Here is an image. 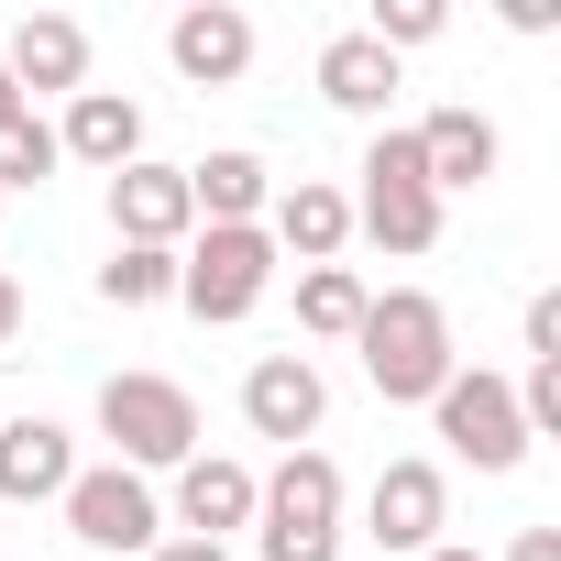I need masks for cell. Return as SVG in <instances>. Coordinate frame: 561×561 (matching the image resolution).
<instances>
[{"label":"cell","instance_id":"12","mask_svg":"<svg viewBox=\"0 0 561 561\" xmlns=\"http://www.w3.org/2000/svg\"><path fill=\"white\" fill-rule=\"evenodd\" d=\"M165 56H176L187 89H231V78L253 67V23L231 12V0H187V12L165 23Z\"/></svg>","mask_w":561,"mask_h":561},{"label":"cell","instance_id":"25","mask_svg":"<svg viewBox=\"0 0 561 561\" xmlns=\"http://www.w3.org/2000/svg\"><path fill=\"white\" fill-rule=\"evenodd\" d=\"M144 561H231V550H220V539H187V528H165Z\"/></svg>","mask_w":561,"mask_h":561},{"label":"cell","instance_id":"9","mask_svg":"<svg viewBox=\"0 0 561 561\" xmlns=\"http://www.w3.org/2000/svg\"><path fill=\"white\" fill-rule=\"evenodd\" d=\"M440 517H451V484H440V462H386L375 473V495H364V539L375 550H440Z\"/></svg>","mask_w":561,"mask_h":561},{"label":"cell","instance_id":"16","mask_svg":"<svg viewBox=\"0 0 561 561\" xmlns=\"http://www.w3.org/2000/svg\"><path fill=\"white\" fill-rule=\"evenodd\" d=\"M56 154H78V165L122 176V165L144 154V111H133L122 89H78V100H67V122H56Z\"/></svg>","mask_w":561,"mask_h":561},{"label":"cell","instance_id":"10","mask_svg":"<svg viewBox=\"0 0 561 561\" xmlns=\"http://www.w3.org/2000/svg\"><path fill=\"white\" fill-rule=\"evenodd\" d=\"M0 78H12L23 100H34V89H67V100H78V89H89V23H78V12H23L12 45H0Z\"/></svg>","mask_w":561,"mask_h":561},{"label":"cell","instance_id":"17","mask_svg":"<svg viewBox=\"0 0 561 561\" xmlns=\"http://www.w3.org/2000/svg\"><path fill=\"white\" fill-rule=\"evenodd\" d=\"M320 100L353 111V122H386V111H397V56H386L375 34H331V45H320Z\"/></svg>","mask_w":561,"mask_h":561},{"label":"cell","instance_id":"15","mask_svg":"<svg viewBox=\"0 0 561 561\" xmlns=\"http://www.w3.org/2000/svg\"><path fill=\"white\" fill-rule=\"evenodd\" d=\"M78 484V440L56 419H0V506H45Z\"/></svg>","mask_w":561,"mask_h":561},{"label":"cell","instance_id":"22","mask_svg":"<svg viewBox=\"0 0 561 561\" xmlns=\"http://www.w3.org/2000/svg\"><path fill=\"white\" fill-rule=\"evenodd\" d=\"M67 154H56V122L45 111H23V122H0V198H12V187H45Z\"/></svg>","mask_w":561,"mask_h":561},{"label":"cell","instance_id":"7","mask_svg":"<svg viewBox=\"0 0 561 561\" xmlns=\"http://www.w3.org/2000/svg\"><path fill=\"white\" fill-rule=\"evenodd\" d=\"M187 231H198V209H187V165H154V154H133V165L111 176V242L187 253Z\"/></svg>","mask_w":561,"mask_h":561},{"label":"cell","instance_id":"18","mask_svg":"<svg viewBox=\"0 0 561 561\" xmlns=\"http://www.w3.org/2000/svg\"><path fill=\"white\" fill-rule=\"evenodd\" d=\"M495 154H506V144H495V122H484V111H430V122H419L430 198H451V187H484V176H495Z\"/></svg>","mask_w":561,"mask_h":561},{"label":"cell","instance_id":"13","mask_svg":"<svg viewBox=\"0 0 561 561\" xmlns=\"http://www.w3.org/2000/svg\"><path fill=\"white\" fill-rule=\"evenodd\" d=\"M264 198H275V165L242 154V144H220V154L187 165V209H198V231H253Z\"/></svg>","mask_w":561,"mask_h":561},{"label":"cell","instance_id":"11","mask_svg":"<svg viewBox=\"0 0 561 561\" xmlns=\"http://www.w3.org/2000/svg\"><path fill=\"white\" fill-rule=\"evenodd\" d=\"M264 242H275V253H298V264H342V242H353V198H342L331 176L275 187V198H264Z\"/></svg>","mask_w":561,"mask_h":561},{"label":"cell","instance_id":"27","mask_svg":"<svg viewBox=\"0 0 561 561\" xmlns=\"http://www.w3.org/2000/svg\"><path fill=\"white\" fill-rule=\"evenodd\" d=\"M23 331V287H12V275H0V342H12Z\"/></svg>","mask_w":561,"mask_h":561},{"label":"cell","instance_id":"2","mask_svg":"<svg viewBox=\"0 0 561 561\" xmlns=\"http://www.w3.org/2000/svg\"><path fill=\"white\" fill-rule=\"evenodd\" d=\"M253 528H264V561H342V462L320 440L287 451L253 484Z\"/></svg>","mask_w":561,"mask_h":561},{"label":"cell","instance_id":"14","mask_svg":"<svg viewBox=\"0 0 561 561\" xmlns=\"http://www.w3.org/2000/svg\"><path fill=\"white\" fill-rule=\"evenodd\" d=\"M176 528L231 550V528H253V473H242L231 451H187V462H176Z\"/></svg>","mask_w":561,"mask_h":561},{"label":"cell","instance_id":"29","mask_svg":"<svg viewBox=\"0 0 561 561\" xmlns=\"http://www.w3.org/2000/svg\"><path fill=\"white\" fill-rule=\"evenodd\" d=\"M419 561H484V550H462V539H440V550H419Z\"/></svg>","mask_w":561,"mask_h":561},{"label":"cell","instance_id":"21","mask_svg":"<svg viewBox=\"0 0 561 561\" xmlns=\"http://www.w3.org/2000/svg\"><path fill=\"white\" fill-rule=\"evenodd\" d=\"M100 298H111V309H165V298H176V253L111 242V264H100Z\"/></svg>","mask_w":561,"mask_h":561},{"label":"cell","instance_id":"6","mask_svg":"<svg viewBox=\"0 0 561 561\" xmlns=\"http://www.w3.org/2000/svg\"><path fill=\"white\" fill-rule=\"evenodd\" d=\"M56 506H67V528H78L89 550H154V539H165L154 484H144V473H122V462H78V484H67Z\"/></svg>","mask_w":561,"mask_h":561},{"label":"cell","instance_id":"20","mask_svg":"<svg viewBox=\"0 0 561 561\" xmlns=\"http://www.w3.org/2000/svg\"><path fill=\"white\" fill-rule=\"evenodd\" d=\"M364 298H375V287H364L353 264H309V275H298V331H309V342H353V331H364Z\"/></svg>","mask_w":561,"mask_h":561},{"label":"cell","instance_id":"26","mask_svg":"<svg viewBox=\"0 0 561 561\" xmlns=\"http://www.w3.org/2000/svg\"><path fill=\"white\" fill-rule=\"evenodd\" d=\"M506 561H561V528H517V539H506Z\"/></svg>","mask_w":561,"mask_h":561},{"label":"cell","instance_id":"28","mask_svg":"<svg viewBox=\"0 0 561 561\" xmlns=\"http://www.w3.org/2000/svg\"><path fill=\"white\" fill-rule=\"evenodd\" d=\"M23 111H34V100H23V89H12V78H0V122H23Z\"/></svg>","mask_w":561,"mask_h":561},{"label":"cell","instance_id":"24","mask_svg":"<svg viewBox=\"0 0 561 561\" xmlns=\"http://www.w3.org/2000/svg\"><path fill=\"white\" fill-rule=\"evenodd\" d=\"M528 364H561V298L550 287L528 298Z\"/></svg>","mask_w":561,"mask_h":561},{"label":"cell","instance_id":"3","mask_svg":"<svg viewBox=\"0 0 561 561\" xmlns=\"http://www.w3.org/2000/svg\"><path fill=\"white\" fill-rule=\"evenodd\" d=\"M100 440L122 473H176L198 451V397L176 375H111L100 386Z\"/></svg>","mask_w":561,"mask_h":561},{"label":"cell","instance_id":"4","mask_svg":"<svg viewBox=\"0 0 561 561\" xmlns=\"http://www.w3.org/2000/svg\"><path fill=\"white\" fill-rule=\"evenodd\" d=\"M264 287H275L264 220H253V231H187V253H176V309H198V320H253Z\"/></svg>","mask_w":561,"mask_h":561},{"label":"cell","instance_id":"23","mask_svg":"<svg viewBox=\"0 0 561 561\" xmlns=\"http://www.w3.org/2000/svg\"><path fill=\"white\" fill-rule=\"evenodd\" d=\"M440 23H451L440 0H375V23H364V34H375L386 56H408V45H440Z\"/></svg>","mask_w":561,"mask_h":561},{"label":"cell","instance_id":"1","mask_svg":"<svg viewBox=\"0 0 561 561\" xmlns=\"http://www.w3.org/2000/svg\"><path fill=\"white\" fill-rule=\"evenodd\" d=\"M364 386L386 397V408H430L440 386H451V320H440V298H419V287H386V298H364Z\"/></svg>","mask_w":561,"mask_h":561},{"label":"cell","instance_id":"5","mask_svg":"<svg viewBox=\"0 0 561 561\" xmlns=\"http://www.w3.org/2000/svg\"><path fill=\"white\" fill-rule=\"evenodd\" d=\"M430 419H440V440H451L473 473H517V451H528V430H517V386L484 375V364H451V386L430 397Z\"/></svg>","mask_w":561,"mask_h":561},{"label":"cell","instance_id":"8","mask_svg":"<svg viewBox=\"0 0 561 561\" xmlns=\"http://www.w3.org/2000/svg\"><path fill=\"white\" fill-rule=\"evenodd\" d=\"M242 419H253V440H287V451H309V440H320V419H331V386H320V364H309V353H264V364L242 375Z\"/></svg>","mask_w":561,"mask_h":561},{"label":"cell","instance_id":"19","mask_svg":"<svg viewBox=\"0 0 561 561\" xmlns=\"http://www.w3.org/2000/svg\"><path fill=\"white\" fill-rule=\"evenodd\" d=\"M353 231H375L386 253H430L440 242V198L430 187H364L353 198Z\"/></svg>","mask_w":561,"mask_h":561}]
</instances>
